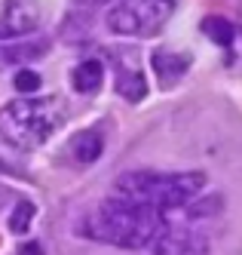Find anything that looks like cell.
<instances>
[{
  "instance_id": "cell-4",
  "label": "cell",
  "mask_w": 242,
  "mask_h": 255,
  "mask_svg": "<svg viewBox=\"0 0 242 255\" xmlns=\"http://www.w3.org/2000/svg\"><path fill=\"white\" fill-rule=\"evenodd\" d=\"M172 15L169 0H123V3L110 12V31L129 34V37H141V34H157Z\"/></svg>"
},
{
  "instance_id": "cell-7",
  "label": "cell",
  "mask_w": 242,
  "mask_h": 255,
  "mask_svg": "<svg viewBox=\"0 0 242 255\" xmlns=\"http://www.w3.org/2000/svg\"><path fill=\"white\" fill-rule=\"evenodd\" d=\"M187 65H190V59L178 56V52H172V49H157L154 52V71H157V77H160L162 86H169L178 77L187 74Z\"/></svg>"
},
{
  "instance_id": "cell-5",
  "label": "cell",
  "mask_w": 242,
  "mask_h": 255,
  "mask_svg": "<svg viewBox=\"0 0 242 255\" xmlns=\"http://www.w3.org/2000/svg\"><path fill=\"white\" fill-rule=\"evenodd\" d=\"M40 25V9L37 0H6L3 12H0V40L28 34Z\"/></svg>"
},
{
  "instance_id": "cell-6",
  "label": "cell",
  "mask_w": 242,
  "mask_h": 255,
  "mask_svg": "<svg viewBox=\"0 0 242 255\" xmlns=\"http://www.w3.org/2000/svg\"><path fill=\"white\" fill-rule=\"evenodd\" d=\"M154 252L157 255H202L206 240H202V234L190 228H160L154 237Z\"/></svg>"
},
{
  "instance_id": "cell-9",
  "label": "cell",
  "mask_w": 242,
  "mask_h": 255,
  "mask_svg": "<svg viewBox=\"0 0 242 255\" xmlns=\"http://www.w3.org/2000/svg\"><path fill=\"white\" fill-rule=\"evenodd\" d=\"M117 93L129 102H141L144 93H147V86H144V77H141V71H120L117 74Z\"/></svg>"
},
{
  "instance_id": "cell-10",
  "label": "cell",
  "mask_w": 242,
  "mask_h": 255,
  "mask_svg": "<svg viewBox=\"0 0 242 255\" xmlns=\"http://www.w3.org/2000/svg\"><path fill=\"white\" fill-rule=\"evenodd\" d=\"M71 151H74V157H77L80 163H92L101 154V135L98 132H80V135H74Z\"/></svg>"
},
{
  "instance_id": "cell-3",
  "label": "cell",
  "mask_w": 242,
  "mask_h": 255,
  "mask_svg": "<svg viewBox=\"0 0 242 255\" xmlns=\"http://www.w3.org/2000/svg\"><path fill=\"white\" fill-rule=\"evenodd\" d=\"M68 120L62 99H15L0 111V135L15 148H40Z\"/></svg>"
},
{
  "instance_id": "cell-14",
  "label": "cell",
  "mask_w": 242,
  "mask_h": 255,
  "mask_svg": "<svg viewBox=\"0 0 242 255\" xmlns=\"http://www.w3.org/2000/svg\"><path fill=\"white\" fill-rule=\"evenodd\" d=\"M22 255H43V249L37 246V243H25L22 246Z\"/></svg>"
},
{
  "instance_id": "cell-13",
  "label": "cell",
  "mask_w": 242,
  "mask_h": 255,
  "mask_svg": "<svg viewBox=\"0 0 242 255\" xmlns=\"http://www.w3.org/2000/svg\"><path fill=\"white\" fill-rule=\"evenodd\" d=\"M15 89L18 93H34V89H40V77H37L34 71H18L15 74Z\"/></svg>"
},
{
  "instance_id": "cell-12",
  "label": "cell",
  "mask_w": 242,
  "mask_h": 255,
  "mask_svg": "<svg viewBox=\"0 0 242 255\" xmlns=\"http://www.w3.org/2000/svg\"><path fill=\"white\" fill-rule=\"evenodd\" d=\"M31 218H34V203L22 200V203H15V209H12L9 228H12L15 234H25V231H28V225H31Z\"/></svg>"
},
{
  "instance_id": "cell-11",
  "label": "cell",
  "mask_w": 242,
  "mask_h": 255,
  "mask_svg": "<svg viewBox=\"0 0 242 255\" xmlns=\"http://www.w3.org/2000/svg\"><path fill=\"white\" fill-rule=\"evenodd\" d=\"M202 31H206V37H212V40L221 43V46H230L233 37H236V28H233L227 19H218V15L202 19Z\"/></svg>"
},
{
  "instance_id": "cell-8",
  "label": "cell",
  "mask_w": 242,
  "mask_h": 255,
  "mask_svg": "<svg viewBox=\"0 0 242 255\" xmlns=\"http://www.w3.org/2000/svg\"><path fill=\"white\" fill-rule=\"evenodd\" d=\"M101 80H104V68L95 59H89V62L74 68V89H77V93H86V96L95 93V89L101 86Z\"/></svg>"
},
{
  "instance_id": "cell-1",
  "label": "cell",
  "mask_w": 242,
  "mask_h": 255,
  "mask_svg": "<svg viewBox=\"0 0 242 255\" xmlns=\"http://www.w3.org/2000/svg\"><path fill=\"white\" fill-rule=\"evenodd\" d=\"M160 228H162L160 209L126 203V200H117V197H110L95 212H89L83 222V234L89 240L114 243V246H126V249L154 243Z\"/></svg>"
},
{
  "instance_id": "cell-15",
  "label": "cell",
  "mask_w": 242,
  "mask_h": 255,
  "mask_svg": "<svg viewBox=\"0 0 242 255\" xmlns=\"http://www.w3.org/2000/svg\"><path fill=\"white\" fill-rule=\"evenodd\" d=\"M74 3H80V6H101V3H107V0H74Z\"/></svg>"
},
{
  "instance_id": "cell-2",
  "label": "cell",
  "mask_w": 242,
  "mask_h": 255,
  "mask_svg": "<svg viewBox=\"0 0 242 255\" xmlns=\"http://www.w3.org/2000/svg\"><path fill=\"white\" fill-rule=\"evenodd\" d=\"M206 188L202 172H126L117 178L114 197L138 206H154V209H178Z\"/></svg>"
}]
</instances>
